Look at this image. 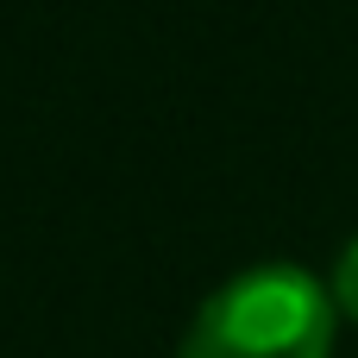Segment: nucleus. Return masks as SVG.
Returning a JSON list of instances; mask_svg holds the SVG:
<instances>
[{"instance_id":"f257e3e1","label":"nucleus","mask_w":358,"mask_h":358,"mask_svg":"<svg viewBox=\"0 0 358 358\" xmlns=\"http://www.w3.org/2000/svg\"><path fill=\"white\" fill-rule=\"evenodd\" d=\"M334 289L302 264H252L227 277L189 321L176 358H327Z\"/></svg>"},{"instance_id":"f03ea898","label":"nucleus","mask_w":358,"mask_h":358,"mask_svg":"<svg viewBox=\"0 0 358 358\" xmlns=\"http://www.w3.org/2000/svg\"><path fill=\"white\" fill-rule=\"evenodd\" d=\"M334 302L346 315H358V239L340 252V264H334Z\"/></svg>"}]
</instances>
